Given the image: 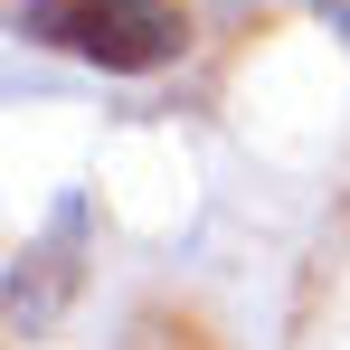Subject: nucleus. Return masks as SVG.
<instances>
[{
	"label": "nucleus",
	"mask_w": 350,
	"mask_h": 350,
	"mask_svg": "<svg viewBox=\"0 0 350 350\" xmlns=\"http://www.w3.org/2000/svg\"><path fill=\"white\" fill-rule=\"evenodd\" d=\"M19 29L38 48H66L85 66H114V76L180 57V38H189L171 0H19Z\"/></svg>",
	"instance_id": "obj_1"
}]
</instances>
